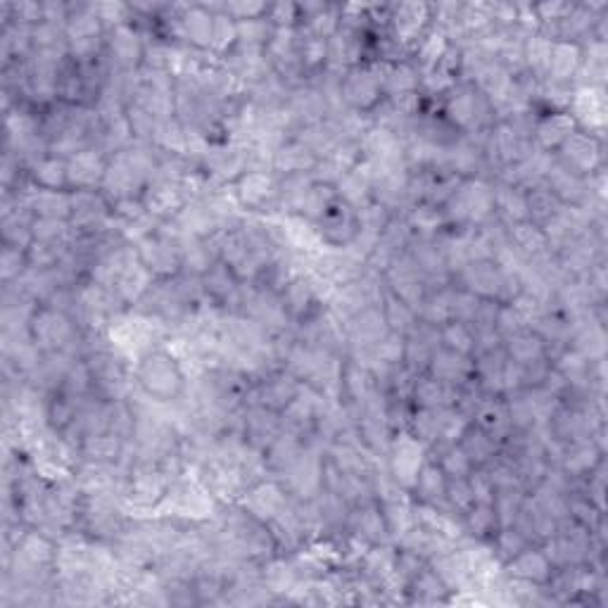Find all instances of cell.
<instances>
[{"label": "cell", "instance_id": "3", "mask_svg": "<svg viewBox=\"0 0 608 608\" xmlns=\"http://www.w3.org/2000/svg\"><path fill=\"white\" fill-rule=\"evenodd\" d=\"M426 459H428V447L423 445L418 437L411 435L409 430H399V433L392 435L385 461H388V471L392 475V480H395L404 492L411 494V490H414L418 471H421V466L426 464Z\"/></svg>", "mask_w": 608, "mask_h": 608}, {"label": "cell", "instance_id": "23", "mask_svg": "<svg viewBox=\"0 0 608 608\" xmlns=\"http://www.w3.org/2000/svg\"><path fill=\"white\" fill-rule=\"evenodd\" d=\"M407 592L411 594L409 601H414V604H440V601H447L449 587L437 578L435 570L426 563L421 573L407 585Z\"/></svg>", "mask_w": 608, "mask_h": 608}, {"label": "cell", "instance_id": "9", "mask_svg": "<svg viewBox=\"0 0 608 608\" xmlns=\"http://www.w3.org/2000/svg\"><path fill=\"white\" fill-rule=\"evenodd\" d=\"M340 91H342V100H345V105L350 107V110L366 112V114L376 110L380 100L385 98L383 84L373 76L369 65L352 67L350 72L345 74V79H342Z\"/></svg>", "mask_w": 608, "mask_h": 608}, {"label": "cell", "instance_id": "13", "mask_svg": "<svg viewBox=\"0 0 608 608\" xmlns=\"http://www.w3.org/2000/svg\"><path fill=\"white\" fill-rule=\"evenodd\" d=\"M504 575H509L513 580L530 582V585H547L551 575H554V566L544 556L542 547H532L530 544L521 554L504 563Z\"/></svg>", "mask_w": 608, "mask_h": 608}, {"label": "cell", "instance_id": "2", "mask_svg": "<svg viewBox=\"0 0 608 608\" xmlns=\"http://www.w3.org/2000/svg\"><path fill=\"white\" fill-rule=\"evenodd\" d=\"M245 214H271L281 205V176L274 171H245L231 186Z\"/></svg>", "mask_w": 608, "mask_h": 608}, {"label": "cell", "instance_id": "21", "mask_svg": "<svg viewBox=\"0 0 608 608\" xmlns=\"http://www.w3.org/2000/svg\"><path fill=\"white\" fill-rule=\"evenodd\" d=\"M504 352L511 361L525 366V364H532V361L547 357V345H544V340L535 331L523 328V331L504 338Z\"/></svg>", "mask_w": 608, "mask_h": 608}, {"label": "cell", "instance_id": "6", "mask_svg": "<svg viewBox=\"0 0 608 608\" xmlns=\"http://www.w3.org/2000/svg\"><path fill=\"white\" fill-rule=\"evenodd\" d=\"M575 119L578 129L604 136L606 126V91L601 86H578L570 95V105L566 110Z\"/></svg>", "mask_w": 608, "mask_h": 608}, {"label": "cell", "instance_id": "10", "mask_svg": "<svg viewBox=\"0 0 608 608\" xmlns=\"http://www.w3.org/2000/svg\"><path fill=\"white\" fill-rule=\"evenodd\" d=\"M141 200L145 209H148V214H152L157 221L174 219L183 209V205L188 202L181 190V183L162 179V176H155V179L148 183V188L143 190Z\"/></svg>", "mask_w": 608, "mask_h": 608}, {"label": "cell", "instance_id": "29", "mask_svg": "<svg viewBox=\"0 0 608 608\" xmlns=\"http://www.w3.org/2000/svg\"><path fill=\"white\" fill-rule=\"evenodd\" d=\"M385 95H402L421 91V72L411 60H402L392 65L388 79H385Z\"/></svg>", "mask_w": 608, "mask_h": 608}, {"label": "cell", "instance_id": "20", "mask_svg": "<svg viewBox=\"0 0 608 608\" xmlns=\"http://www.w3.org/2000/svg\"><path fill=\"white\" fill-rule=\"evenodd\" d=\"M29 209L34 217L62 219L69 221L72 217V190H41L34 188L27 195Z\"/></svg>", "mask_w": 608, "mask_h": 608}, {"label": "cell", "instance_id": "31", "mask_svg": "<svg viewBox=\"0 0 608 608\" xmlns=\"http://www.w3.org/2000/svg\"><path fill=\"white\" fill-rule=\"evenodd\" d=\"M440 342L447 350L466 354V357H473L475 352V333L468 323L449 321L445 326H440Z\"/></svg>", "mask_w": 608, "mask_h": 608}, {"label": "cell", "instance_id": "28", "mask_svg": "<svg viewBox=\"0 0 608 608\" xmlns=\"http://www.w3.org/2000/svg\"><path fill=\"white\" fill-rule=\"evenodd\" d=\"M525 198H528V221L537 226H544L551 217L559 214V209L563 207L556 195L551 190L540 183V186L525 190Z\"/></svg>", "mask_w": 608, "mask_h": 608}, {"label": "cell", "instance_id": "24", "mask_svg": "<svg viewBox=\"0 0 608 608\" xmlns=\"http://www.w3.org/2000/svg\"><path fill=\"white\" fill-rule=\"evenodd\" d=\"M29 179L41 190H67L69 188L67 160L55 155L43 157L41 162H36L34 167L29 169Z\"/></svg>", "mask_w": 608, "mask_h": 608}, {"label": "cell", "instance_id": "17", "mask_svg": "<svg viewBox=\"0 0 608 608\" xmlns=\"http://www.w3.org/2000/svg\"><path fill=\"white\" fill-rule=\"evenodd\" d=\"M447 475L437 466V461L426 459V464L418 471L416 485L411 490V499L418 504L445 506L447 504Z\"/></svg>", "mask_w": 608, "mask_h": 608}, {"label": "cell", "instance_id": "4", "mask_svg": "<svg viewBox=\"0 0 608 608\" xmlns=\"http://www.w3.org/2000/svg\"><path fill=\"white\" fill-rule=\"evenodd\" d=\"M554 155L563 167H568L580 176H589L594 174V171L604 169V143H601L599 136L582 129H575L570 133L566 143H563Z\"/></svg>", "mask_w": 608, "mask_h": 608}, {"label": "cell", "instance_id": "1", "mask_svg": "<svg viewBox=\"0 0 608 608\" xmlns=\"http://www.w3.org/2000/svg\"><path fill=\"white\" fill-rule=\"evenodd\" d=\"M133 380L155 402L169 404L186 395L188 376L183 371L181 361L171 354L167 347H155L145 352L133 364Z\"/></svg>", "mask_w": 608, "mask_h": 608}, {"label": "cell", "instance_id": "7", "mask_svg": "<svg viewBox=\"0 0 608 608\" xmlns=\"http://www.w3.org/2000/svg\"><path fill=\"white\" fill-rule=\"evenodd\" d=\"M133 247H136L138 262H141L157 281H167V278L179 276L183 271L179 247L171 245L160 233H152V236L143 238L141 243Z\"/></svg>", "mask_w": 608, "mask_h": 608}, {"label": "cell", "instance_id": "8", "mask_svg": "<svg viewBox=\"0 0 608 608\" xmlns=\"http://www.w3.org/2000/svg\"><path fill=\"white\" fill-rule=\"evenodd\" d=\"M390 36L395 38L399 46H404L409 53H414V46L421 41L430 27V5L423 3H402L390 5Z\"/></svg>", "mask_w": 608, "mask_h": 608}, {"label": "cell", "instance_id": "11", "mask_svg": "<svg viewBox=\"0 0 608 608\" xmlns=\"http://www.w3.org/2000/svg\"><path fill=\"white\" fill-rule=\"evenodd\" d=\"M107 160L110 157L98 148L81 150L79 155L69 157L67 160V179L69 190H98L103 183Z\"/></svg>", "mask_w": 608, "mask_h": 608}, {"label": "cell", "instance_id": "12", "mask_svg": "<svg viewBox=\"0 0 608 608\" xmlns=\"http://www.w3.org/2000/svg\"><path fill=\"white\" fill-rule=\"evenodd\" d=\"M502 274L504 271L499 269L497 262H471L454 276V283L459 288H466L468 293L478 295L480 300H497Z\"/></svg>", "mask_w": 608, "mask_h": 608}, {"label": "cell", "instance_id": "34", "mask_svg": "<svg viewBox=\"0 0 608 608\" xmlns=\"http://www.w3.org/2000/svg\"><path fill=\"white\" fill-rule=\"evenodd\" d=\"M0 264H3V283H15L17 278L29 269L27 252L17 250V247L5 245L3 259H0Z\"/></svg>", "mask_w": 608, "mask_h": 608}, {"label": "cell", "instance_id": "32", "mask_svg": "<svg viewBox=\"0 0 608 608\" xmlns=\"http://www.w3.org/2000/svg\"><path fill=\"white\" fill-rule=\"evenodd\" d=\"M487 542L492 544L494 554H497V559L502 563L511 561L513 556L521 554L525 547H530V542L525 540V537L516 528H513V525H509V528H499Z\"/></svg>", "mask_w": 608, "mask_h": 608}, {"label": "cell", "instance_id": "26", "mask_svg": "<svg viewBox=\"0 0 608 608\" xmlns=\"http://www.w3.org/2000/svg\"><path fill=\"white\" fill-rule=\"evenodd\" d=\"M380 309H383L390 333H399L407 338V335L411 333V328L418 323V314L414 312V309H411L409 304H404L399 297L392 295L390 290H385L383 302H380Z\"/></svg>", "mask_w": 608, "mask_h": 608}, {"label": "cell", "instance_id": "27", "mask_svg": "<svg viewBox=\"0 0 608 608\" xmlns=\"http://www.w3.org/2000/svg\"><path fill=\"white\" fill-rule=\"evenodd\" d=\"M461 518H464L466 537H473V540L487 542L499 530L492 504H473L471 511H466Z\"/></svg>", "mask_w": 608, "mask_h": 608}, {"label": "cell", "instance_id": "18", "mask_svg": "<svg viewBox=\"0 0 608 608\" xmlns=\"http://www.w3.org/2000/svg\"><path fill=\"white\" fill-rule=\"evenodd\" d=\"M580 65H582L580 43L554 41V48H551V57H549L547 81L573 86L575 76H578V72H580Z\"/></svg>", "mask_w": 608, "mask_h": 608}, {"label": "cell", "instance_id": "16", "mask_svg": "<svg viewBox=\"0 0 608 608\" xmlns=\"http://www.w3.org/2000/svg\"><path fill=\"white\" fill-rule=\"evenodd\" d=\"M492 195L494 219L502 221L506 228L528 221V198H525L523 188L506 186V183H492Z\"/></svg>", "mask_w": 608, "mask_h": 608}, {"label": "cell", "instance_id": "30", "mask_svg": "<svg viewBox=\"0 0 608 608\" xmlns=\"http://www.w3.org/2000/svg\"><path fill=\"white\" fill-rule=\"evenodd\" d=\"M428 452H437V459H433V461H437V466L442 468V473H445L449 480H452V478H468V475H471V471H473L471 459H468L459 442H454V445H447V447L428 449Z\"/></svg>", "mask_w": 608, "mask_h": 608}, {"label": "cell", "instance_id": "14", "mask_svg": "<svg viewBox=\"0 0 608 608\" xmlns=\"http://www.w3.org/2000/svg\"><path fill=\"white\" fill-rule=\"evenodd\" d=\"M426 373L445 385H464L468 378H473V357L452 352L447 347H437Z\"/></svg>", "mask_w": 608, "mask_h": 608}, {"label": "cell", "instance_id": "25", "mask_svg": "<svg viewBox=\"0 0 608 608\" xmlns=\"http://www.w3.org/2000/svg\"><path fill=\"white\" fill-rule=\"evenodd\" d=\"M509 240L525 259L537 257L549 250L547 236H544L542 226L532 224V221H521V224L509 226Z\"/></svg>", "mask_w": 608, "mask_h": 608}, {"label": "cell", "instance_id": "22", "mask_svg": "<svg viewBox=\"0 0 608 608\" xmlns=\"http://www.w3.org/2000/svg\"><path fill=\"white\" fill-rule=\"evenodd\" d=\"M459 445L464 449L468 459H471L473 468H483L494 461V456L499 454V442L494 440L490 433L480 430L473 423H468V428L464 430V435L459 437Z\"/></svg>", "mask_w": 608, "mask_h": 608}, {"label": "cell", "instance_id": "5", "mask_svg": "<svg viewBox=\"0 0 608 608\" xmlns=\"http://www.w3.org/2000/svg\"><path fill=\"white\" fill-rule=\"evenodd\" d=\"M288 502L290 497L288 492H285V487L281 485V480L271 478L269 475V478L259 480V483L247 487V490L240 494L236 504L243 506V509L250 513L252 518H257V521L269 523L274 521L285 506H288Z\"/></svg>", "mask_w": 608, "mask_h": 608}, {"label": "cell", "instance_id": "33", "mask_svg": "<svg viewBox=\"0 0 608 608\" xmlns=\"http://www.w3.org/2000/svg\"><path fill=\"white\" fill-rule=\"evenodd\" d=\"M475 504L471 487H468L466 478H452L447 480V506L452 511L464 516L466 511H471V506Z\"/></svg>", "mask_w": 608, "mask_h": 608}, {"label": "cell", "instance_id": "35", "mask_svg": "<svg viewBox=\"0 0 608 608\" xmlns=\"http://www.w3.org/2000/svg\"><path fill=\"white\" fill-rule=\"evenodd\" d=\"M468 487H471L475 504H492L494 502V483L490 478V473L485 471V468H473L471 475H468Z\"/></svg>", "mask_w": 608, "mask_h": 608}, {"label": "cell", "instance_id": "19", "mask_svg": "<svg viewBox=\"0 0 608 608\" xmlns=\"http://www.w3.org/2000/svg\"><path fill=\"white\" fill-rule=\"evenodd\" d=\"M316 164H319V157H316L307 145L297 141V138H288V141L276 150L271 169H274V174L278 176L309 174Z\"/></svg>", "mask_w": 608, "mask_h": 608}, {"label": "cell", "instance_id": "15", "mask_svg": "<svg viewBox=\"0 0 608 608\" xmlns=\"http://www.w3.org/2000/svg\"><path fill=\"white\" fill-rule=\"evenodd\" d=\"M575 129H578V124L568 112H547L544 117L537 119L532 143H535L537 150L556 152Z\"/></svg>", "mask_w": 608, "mask_h": 608}]
</instances>
